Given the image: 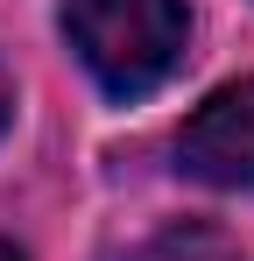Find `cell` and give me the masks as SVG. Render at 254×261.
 <instances>
[{"mask_svg":"<svg viewBox=\"0 0 254 261\" xmlns=\"http://www.w3.org/2000/svg\"><path fill=\"white\" fill-rule=\"evenodd\" d=\"M176 170L212 191H254V78L219 85L176 127Z\"/></svg>","mask_w":254,"mask_h":261,"instance_id":"2","label":"cell"},{"mask_svg":"<svg viewBox=\"0 0 254 261\" xmlns=\"http://www.w3.org/2000/svg\"><path fill=\"white\" fill-rule=\"evenodd\" d=\"M14 120V85H7V71H0V127Z\"/></svg>","mask_w":254,"mask_h":261,"instance_id":"3","label":"cell"},{"mask_svg":"<svg viewBox=\"0 0 254 261\" xmlns=\"http://www.w3.org/2000/svg\"><path fill=\"white\" fill-rule=\"evenodd\" d=\"M0 261H21V254H14V247H7V240H0Z\"/></svg>","mask_w":254,"mask_h":261,"instance_id":"4","label":"cell"},{"mask_svg":"<svg viewBox=\"0 0 254 261\" xmlns=\"http://www.w3.org/2000/svg\"><path fill=\"white\" fill-rule=\"evenodd\" d=\"M64 36L99 92L141 99L184 64L191 14L184 0H64Z\"/></svg>","mask_w":254,"mask_h":261,"instance_id":"1","label":"cell"}]
</instances>
